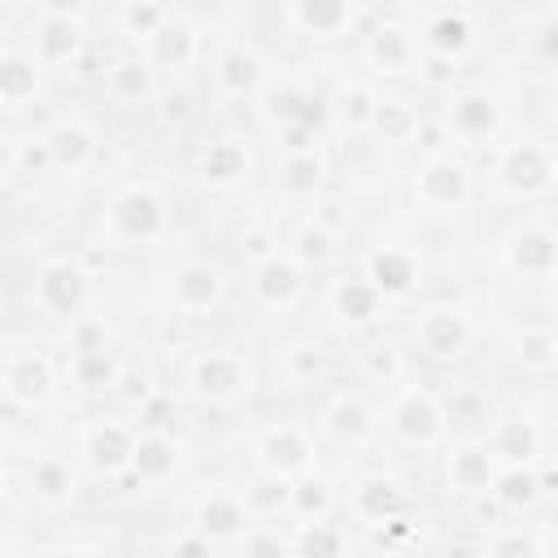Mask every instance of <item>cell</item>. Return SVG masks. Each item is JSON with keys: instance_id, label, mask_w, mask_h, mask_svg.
Returning <instances> with one entry per match:
<instances>
[{"instance_id": "1", "label": "cell", "mask_w": 558, "mask_h": 558, "mask_svg": "<svg viewBox=\"0 0 558 558\" xmlns=\"http://www.w3.org/2000/svg\"><path fill=\"white\" fill-rule=\"evenodd\" d=\"M105 231L126 248L157 244L170 231V205L153 183H126L105 205Z\"/></svg>"}, {"instance_id": "2", "label": "cell", "mask_w": 558, "mask_h": 558, "mask_svg": "<svg viewBox=\"0 0 558 558\" xmlns=\"http://www.w3.org/2000/svg\"><path fill=\"white\" fill-rule=\"evenodd\" d=\"M493 183L514 201H536L558 187V153L541 140H514L493 161Z\"/></svg>"}, {"instance_id": "3", "label": "cell", "mask_w": 558, "mask_h": 558, "mask_svg": "<svg viewBox=\"0 0 558 558\" xmlns=\"http://www.w3.org/2000/svg\"><path fill=\"white\" fill-rule=\"evenodd\" d=\"M253 388V371L240 353L231 349H205L192 357L187 366V392L196 401H209V405H235L244 401Z\"/></svg>"}, {"instance_id": "4", "label": "cell", "mask_w": 558, "mask_h": 558, "mask_svg": "<svg viewBox=\"0 0 558 558\" xmlns=\"http://www.w3.org/2000/svg\"><path fill=\"white\" fill-rule=\"evenodd\" d=\"M31 296L44 314L52 318H83L87 310V296H92V275L83 270V262L74 257H48L39 262L35 270V283H31Z\"/></svg>"}, {"instance_id": "5", "label": "cell", "mask_w": 558, "mask_h": 558, "mask_svg": "<svg viewBox=\"0 0 558 558\" xmlns=\"http://www.w3.org/2000/svg\"><path fill=\"white\" fill-rule=\"evenodd\" d=\"M410 196H414L423 209H432V214H453V209H462V205L471 201V170H466V161L453 157V153H432V157L414 170Z\"/></svg>"}, {"instance_id": "6", "label": "cell", "mask_w": 558, "mask_h": 558, "mask_svg": "<svg viewBox=\"0 0 558 558\" xmlns=\"http://www.w3.org/2000/svg\"><path fill=\"white\" fill-rule=\"evenodd\" d=\"M445 126L458 144H493L506 131V105L484 87H462L445 100Z\"/></svg>"}, {"instance_id": "7", "label": "cell", "mask_w": 558, "mask_h": 558, "mask_svg": "<svg viewBox=\"0 0 558 558\" xmlns=\"http://www.w3.org/2000/svg\"><path fill=\"white\" fill-rule=\"evenodd\" d=\"M388 427H392V436H397L401 445H410V449H432V445H440V436H445V427H449V414H445V405L436 401V392L410 384V388L397 392V401H392V410H388Z\"/></svg>"}, {"instance_id": "8", "label": "cell", "mask_w": 558, "mask_h": 558, "mask_svg": "<svg viewBox=\"0 0 558 558\" xmlns=\"http://www.w3.org/2000/svg\"><path fill=\"white\" fill-rule=\"evenodd\" d=\"M257 113H262L266 126H275V131L283 135V131H318L327 105L318 100L314 87H305V83H296V78H279V83L262 87Z\"/></svg>"}, {"instance_id": "9", "label": "cell", "mask_w": 558, "mask_h": 558, "mask_svg": "<svg viewBox=\"0 0 558 558\" xmlns=\"http://www.w3.org/2000/svg\"><path fill=\"white\" fill-rule=\"evenodd\" d=\"M501 266L514 279H549L558 275V231L545 222H519L501 240Z\"/></svg>"}, {"instance_id": "10", "label": "cell", "mask_w": 558, "mask_h": 558, "mask_svg": "<svg viewBox=\"0 0 558 558\" xmlns=\"http://www.w3.org/2000/svg\"><path fill=\"white\" fill-rule=\"evenodd\" d=\"M471 314L462 305H427L423 318L414 323V340H418V353L432 357V362H453L471 349Z\"/></svg>"}, {"instance_id": "11", "label": "cell", "mask_w": 558, "mask_h": 558, "mask_svg": "<svg viewBox=\"0 0 558 558\" xmlns=\"http://www.w3.org/2000/svg\"><path fill=\"white\" fill-rule=\"evenodd\" d=\"M253 462L262 475H275V480H301L310 475V462H314V445L310 436L296 427V423H275L257 436L253 445Z\"/></svg>"}, {"instance_id": "12", "label": "cell", "mask_w": 558, "mask_h": 558, "mask_svg": "<svg viewBox=\"0 0 558 558\" xmlns=\"http://www.w3.org/2000/svg\"><path fill=\"white\" fill-rule=\"evenodd\" d=\"M83 48H87V31L78 9H44L35 26V61L44 70H65V65H78Z\"/></svg>"}, {"instance_id": "13", "label": "cell", "mask_w": 558, "mask_h": 558, "mask_svg": "<svg viewBox=\"0 0 558 558\" xmlns=\"http://www.w3.org/2000/svg\"><path fill=\"white\" fill-rule=\"evenodd\" d=\"M248 288H253V301L262 310L283 314V310L301 305V296H305V266L292 253H270L266 262L253 266Z\"/></svg>"}, {"instance_id": "14", "label": "cell", "mask_w": 558, "mask_h": 558, "mask_svg": "<svg viewBox=\"0 0 558 558\" xmlns=\"http://www.w3.org/2000/svg\"><path fill=\"white\" fill-rule=\"evenodd\" d=\"M166 292H170V305H174L179 314H209V310L222 305V296H227V279H222V270H218L214 262H205V257H187V262L174 266Z\"/></svg>"}, {"instance_id": "15", "label": "cell", "mask_w": 558, "mask_h": 558, "mask_svg": "<svg viewBox=\"0 0 558 558\" xmlns=\"http://www.w3.org/2000/svg\"><path fill=\"white\" fill-rule=\"evenodd\" d=\"M362 275L379 288V296H414L423 283V257L410 244H375L362 262Z\"/></svg>"}, {"instance_id": "16", "label": "cell", "mask_w": 558, "mask_h": 558, "mask_svg": "<svg viewBox=\"0 0 558 558\" xmlns=\"http://www.w3.org/2000/svg\"><path fill=\"white\" fill-rule=\"evenodd\" d=\"M135 427L131 423H118V418H100L83 432V462L87 471L96 475H131V462H135Z\"/></svg>"}, {"instance_id": "17", "label": "cell", "mask_w": 558, "mask_h": 558, "mask_svg": "<svg viewBox=\"0 0 558 558\" xmlns=\"http://www.w3.org/2000/svg\"><path fill=\"white\" fill-rule=\"evenodd\" d=\"M362 57H366V65H371L375 74L397 78V74H410V70L418 65V39H414V31H410L405 22L379 17V22L366 31Z\"/></svg>"}, {"instance_id": "18", "label": "cell", "mask_w": 558, "mask_h": 558, "mask_svg": "<svg viewBox=\"0 0 558 558\" xmlns=\"http://www.w3.org/2000/svg\"><path fill=\"white\" fill-rule=\"evenodd\" d=\"M248 519H253V510H248L244 493H231V488H214L192 506V532H201L214 545L240 541L248 532Z\"/></svg>"}, {"instance_id": "19", "label": "cell", "mask_w": 558, "mask_h": 558, "mask_svg": "<svg viewBox=\"0 0 558 558\" xmlns=\"http://www.w3.org/2000/svg\"><path fill=\"white\" fill-rule=\"evenodd\" d=\"M327 310L336 314L340 327L366 331V327L379 323L384 296H379V288H375L366 275H340V279H331V288H327Z\"/></svg>"}, {"instance_id": "20", "label": "cell", "mask_w": 558, "mask_h": 558, "mask_svg": "<svg viewBox=\"0 0 558 558\" xmlns=\"http://www.w3.org/2000/svg\"><path fill=\"white\" fill-rule=\"evenodd\" d=\"M366 17V9L344 4V0H296L283 4V22L310 39H340L344 31H353Z\"/></svg>"}, {"instance_id": "21", "label": "cell", "mask_w": 558, "mask_h": 558, "mask_svg": "<svg viewBox=\"0 0 558 558\" xmlns=\"http://www.w3.org/2000/svg\"><path fill=\"white\" fill-rule=\"evenodd\" d=\"M4 401L9 405H44L52 392V362L39 349H17L4 362Z\"/></svg>"}, {"instance_id": "22", "label": "cell", "mask_w": 558, "mask_h": 558, "mask_svg": "<svg viewBox=\"0 0 558 558\" xmlns=\"http://www.w3.org/2000/svg\"><path fill=\"white\" fill-rule=\"evenodd\" d=\"M323 432H327L340 449H362V445L375 440L379 418H375V410H371L357 392H336V397L327 401V410H323Z\"/></svg>"}, {"instance_id": "23", "label": "cell", "mask_w": 558, "mask_h": 558, "mask_svg": "<svg viewBox=\"0 0 558 558\" xmlns=\"http://www.w3.org/2000/svg\"><path fill=\"white\" fill-rule=\"evenodd\" d=\"M475 44H480V26H475V17L466 9H440L423 26L427 57H445V61H458L462 65V57L475 52Z\"/></svg>"}, {"instance_id": "24", "label": "cell", "mask_w": 558, "mask_h": 558, "mask_svg": "<svg viewBox=\"0 0 558 558\" xmlns=\"http://www.w3.org/2000/svg\"><path fill=\"white\" fill-rule=\"evenodd\" d=\"M44 148L52 157V170H87L96 161V131L83 118H57L44 135Z\"/></svg>"}, {"instance_id": "25", "label": "cell", "mask_w": 558, "mask_h": 558, "mask_svg": "<svg viewBox=\"0 0 558 558\" xmlns=\"http://www.w3.org/2000/svg\"><path fill=\"white\" fill-rule=\"evenodd\" d=\"M253 170V157L240 140H209L201 153H196V179L214 192H227V187H240Z\"/></svg>"}, {"instance_id": "26", "label": "cell", "mask_w": 558, "mask_h": 558, "mask_svg": "<svg viewBox=\"0 0 558 558\" xmlns=\"http://www.w3.org/2000/svg\"><path fill=\"white\" fill-rule=\"evenodd\" d=\"M493 480H497V466H493V453L484 445H453L449 458H445V484L449 493L458 497H480V493H493Z\"/></svg>"}, {"instance_id": "27", "label": "cell", "mask_w": 558, "mask_h": 558, "mask_svg": "<svg viewBox=\"0 0 558 558\" xmlns=\"http://www.w3.org/2000/svg\"><path fill=\"white\" fill-rule=\"evenodd\" d=\"M262 78H266V65H262V57H257V48L253 44H227L218 57H214V83H218V92L222 96H231V100H240V96H253L257 87H262Z\"/></svg>"}, {"instance_id": "28", "label": "cell", "mask_w": 558, "mask_h": 558, "mask_svg": "<svg viewBox=\"0 0 558 558\" xmlns=\"http://www.w3.org/2000/svg\"><path fill=\"white\" fill-rule=\"evenodd\" d=\"M488 449L506 466H532L541 458V449H545V436L527 414H510V418H497V427L488 436Z\"/></svg>"}, {"instance_id": "29", "label": "cell", "mask_w": 558, "mask_h": 558, "mask_svg": "<svg viewBox=\"0 0 558 558\" xmlns=\"http://www.w3.org/2000/svg\"><path fill=\"white\" fill-rule=\"evenodd\" d=\"M410 510V493L392 480V475H371L353 488V514L366 519V523H388V519H401Z\"/></svg>"}, {"instance_id": "30", "label": "cell", "mask_w": 558, "mask_h": 558, "mask_svg": "<svg viewBox=\"0 0 558 558\" xmlns=\"http://www.w3.org/2000/svg\"><path fill=\"white\" fill-rule=\"evenodd\" d=\"M375 109H379V96H375V87L362 83V78L340 83V87L331 92V100H327V118H331L340 131H353V135H357V131H371Z\"/></svg>"}, {"instance_id": "31", "label": "cell", "mask_w": 558, "mask_h": 558, "mask_svg": "<svg viewBox=\"0 0 558 558\" xmlns=\"http://www.w3.org/2000/svg\"><path fill=\"white\" fill-rule=\"evenodd\" d=\"M323 183H327V157L318 148H296V153H283L279 157L275 187L283 196H314Z\"/></svg>"}, {"instance_id": "32", "label": "cell", "mask_w": 558, "mask_h": 558, "mask_svg": "<svg viewBox=\"0 0 558 558\" xmlns=\"http://www.w3.org/2000/svg\"><path fill=\"white\" fill-rule=\"evenodd\" d=\"M179 471V440L170 432H140L131 475L140 484H166Z\"/></svg>"}, {"instance_id": "33", "label": "cell", "mask_w": 558, "mask_h": 558, "mask_svg": "<svg viewBox=\"0 0 558 558\" xmlns=\"http://www.w3.org/2000/svg\"><path fill=\"white\" fill-rule=\"evenodd\" d=\"M39 70L44 65L35 61V52H17V48L0 52V100H4V109H22L26 100H35Z\"/></svg>"}, {"instance_id": "34", "label": "cell", "mask_w": 558, "mask_h": 558, "mask_svg": "<svg viewBox=\"0 0 558 558\" xmlns=\"http://www.w3.org/2000/svg\"><path fill=\"white\" fill-rule=\"evenodd\" d=\"M196 52H201V35H196V26L187 22V17H179L174 13V22L148 44V57H153V65L157 70H187L192 61H196Z\"/></svg>"}, {"instance_id": "35", "label": "cell", "mask_w": 558, "mask_h": 558, "mask_svg": "<svg viewBox=\"0 0 558 558\" xmlns=\"http://www.w3.org/2000/svg\"><path fill=\"white\" fill-rule=\"evenodd\" d=\"M26 488H31V497H39L48 506H61V501H70L78 493V475H74V466L65 458H52L48 453V458H35L31 462Z\"/></svg>"}, {"instance_id": "36", "label": "cell", "mask_w": 558, "mask_h": 558, "mask_svg": "<svg viewBox=\"0 0 558 558\" xmlns=\"http://www.w3.org/2000/svg\"><path fill=\"white\" fill-rule=\"evenodd\" d=\"M418 126H423V113H418L414 100H405V96H379L371 135H379L384 144H405V140L418 135Z\"/></svg>"}, {"instance_id": "37", "label": "cell", "mask_w": 558, "mask_h": 558, "mask_svg": "<svg viewBox=\"0 0 558 558\" xmlns=\"http://www.w3.org/2000/svg\"><path fill=\"white\" fill-rule=\"evenodd\" d=\"M65 371H70V379H74V388H78V392H105V388H113V384H118V375H122V366H118L113 349L70 353V357H65Z\"/></svg>"}, {"instance_id": "38", "label": "cell", "mask_w": 558, "mask_h": 558, "mask_svg": "<svg viewBox=\"0 0 558 558\" xmlns=\"http://www.w3.org/2000/svg\"><path fill=\"white\" fill-rule=\"evenodd\" d=\"M541 488L545 484H541V471L536 466H506L493 480V501L501 510H527V506H536Z\"/></svg>"}, {"instance_id": "39", "label": "cell", "mask_w": 558, "mask_h": 558, "mask_svg": "<svg viewBox=\"0 0 558 558\" xmlns=\"http://www.w3.org/2000/svg\"><path fill=\"white\" fill-rule=\"evenodd\" d=\"M510 357L523 366V371H558V331L549 327H523L514 340H510Z\"/></svg>"}, {"instance_id": "40", "label": "cell", "mask_w": 558, "mask_h": 558, "mask_svg": "<svg viewBox=\"0 0 558 558\" xmlns=\"http://www.w3.org/2000/svg\"><path fill=\"white\" fill-rule=\"evenodd\" d=\"M331 506H336V488H331V480H323V475H301V480H292L288 510H292L301 523H318V519H327Z\"/></svg>"}, {"instance_id": "41", "label": "cell", "mask_w": 558, "mask_h": 558, "mask_svg": "<svg viewBox=\"0 0 558 558\" xmlns=\"http://www.w3.org/2000/svg\"><path fill=\"white\" fill-rule=\"evenodd\" d=\"M118 22H122V35H126V39L153 44V39L174 22V9H170V4H157V0H131V4H122Z\"/></svg>"}, {"instance_id": "42", "label": "cell", "mask_w": 558, "mask_h": 558, "mask_svg": "<svg viewBox=\"0 0 558 558\" xmlns=\"http://www.w3.org/2000/svg\"><path fill=\"white\" fill-rule=\"evenodd\" d=\"M349 554V541L336 523L318 519V523H301L296 541H292V558H344Z\"/></svg>"}, {"instance_id": "43", "label": "cell", "mask_w": 558, "mask_h": 558, "mask_svg": "<svg viewBox=\"0 0 558 558\" xmlns=\"http://www.w3.org/2000/svg\"><path fill=\"white\" fill-rule=\"evenodd\" d=\"M109 92L118 100H148L153 96V61H140V57H122L109 65Z\"/></svg>"}, {"instance_id": "44", "label": "cell", "mask_w": 558, "mask_h": 558, "mask_svg": "<svg viewBox=\"0 0 558 558\" xmlns=\"http://www.w3.org/2000/svg\"><path fill=\"white\" fill-rule=\"evenodd\" d=\"M362 375L371 384H401L405 379V349L397 340H371L362 349Z\"/></svg>"}, {"instance_id": "45", "label": "cell", "mask_w": 558, "mask_h": 558, "mask_svg": "<svg viewBox=\"0 0 558 558\" xmlns=\"http://www.w3.org/2000/svg\"><path fill=\"white\" fill-rule=\"evenodd\" d=\"M331 253H336V231L323 227L318 218L314 222H301L292 231V257L301 266H323V262H331Z\"/></svg>"}, {"instance_id": "46", "label": "cell", "mask_w": 558, "mask_h": 558, "mask_svg": "<svg viewBox=\"0 0 558 558\" xmlns=\"http://www.w3.org/2000/svg\"><path fill=\"white\" fill-rule=\"evenodd\" d=\"M44 170H52V157L44 148V140H22V144H9L4 153V179H39Z\"/></svg>"}, {"instance_id": "47", "label": "cell", "mask_w": 558, "mask_h": 558, "mask_svg": "<svg viewBox=\"0 0 558 558\" xmlns=\"http://www.w3.org/2000/svg\"><path fill=\"white\" fill-rule=\"evenodd\" d=\"M288 497H292V480H275V475H262L244 488V501L253 514H279L288 510Z\"/></svg>"}, {"instance_id": "48", "label": "cell", "mask_w": 558, "mask_h": 558, "mask_svg": "<svg viewBox=\"0 0 558 558\" xmlns=\"http://www.w3.org/2000/svg\"><path fill=\"white\" fill-rule=\"evenodd\" d=\"M235 558H292V541L279 527H248L235 545Z\"/></svg>"}, {"instance_id": "49", "label": "cell", "mask_w": 558, "mask_h": 558, "mask_svg": "<svg viewBox=\"0 0 558 558\" xmlns=\"http://www.w3.org/2000/svg\"><path fill=\"white\" fill-rule=\"evenodd\" d=\"M65 349L70 353H96V349H109V323L100 314H83L70 323L65 331Z\"/></svg>"}, {"instance_id": "50", "label": "cell", "mask_w": 558, "mask_h": 558, "mask_svg": "<svg viewBox=\"0 0 558 558\" xmlns=\"http://www.w3.org/2000/svg\"><path fill=\"white\" fill-rule=\"evenodd\" d=\"M135 410H140V427L144 432H170V423H174V397L161 392V388H153Z\"/></svg>"}, {"instance_id": "51", "label": "cell", "mask_w": 558, "mask_h": 558, "mask_svg": "<svg viewBox=\"0 0 558 558\" xmlns=\"http://www.w3.org/2000/svg\"><path fill=\"white\" fill-rule=\"evenodd\" d=\"M445 414L453 418V423H480V418H488V397L484 392H475V388H453V397H449V405H445Z\"/></svg>"}, {"instance_id": "52", "label": "cell", "mask_w": 558, "mask_h": 558, "mask_svg": "<svg viewBox=\"0 0 558 558\" xmlns=\"http://www.w3.org/2000/svg\"><path fill=\"white\" fill-rule=\"evenodd\" d=\"M318 371H323V357H318V349H314V344H305V340H301V344H292V349H288V375H292L296 384L314 379Z\"/></svg>"}, {"instance_id": "53", "label": "cell", "mask_w": 558, "mask_h": 558, "mask_svg": "<svg viewBox=\"0 0 558 558\" xmlns=\"http://www.w3.org/2000/svg\"><path fill=\"white\" fill-rule=\"evenodd\" d=\"M488 558H541V545L532 536H523V532H506V536L493 541Z\"/></svg>"}, {"instance_id": "54", "label": "cell", "mask_w": 558, "mask_h": 558, "mask_svg": "<svg viewBox=\"0 0 558 558\" xmlns=\"http://www.w3.org/2000/svg\"><path fill=\"white\" fill-rule=\"evenodd\" d=\"M532 44H536V57H541L545 65H558V9L541 17V26H536Z\"/></svg>"}, {"instance_id": "55", "label": "cell", "mask_w": 558, "mask_h": 558, "mask_svg": "<svg viewBox=\"0 0 558 558\" xmlns=\"http://www.w3.org/2000/svg\"><path fill=\"white\" fill-rule=\"evenodd\" d=\"M240 253L257 266V262H266V257L279 253V248H275V235H270L266 227H248V231H240Z\"/></svg>"}, {"instance_id": "56", "label": "cell", "mask_w": 558, "mask_h": 558, "mask_svg": "<svg viewBox=\"0 0 558 558\" xmlns=\"http://www.w3.org/2000/svg\"><path fill=\"white\" fill-rule=\"evenodd\" d=\"M170 558H214V541H205L201 532H183V536H174Z\"/></svg>"}, {"instance_id": "57", "label": "cell", "mask_w": 558, "mask_h": 558, "mask_svg": "<svg viewBox=\"0 0 558 558\" xmlns=\"http://www.w3.org/2000/svg\"><path fill=\"white\" fill-rule=\"evenodd\" d=\"M418 70H423V78H427L432 87H449V83L458 78V61H445V57H423Z\"/></svg>"}, {"instance_id": "58", "label": "cell", "mask_w": 558, "mask_h": 558, "mask_svg": "<svg viewBox=\"0 0 558 558\" xmlns=\"http://www.w3.org/2000/svg\"><path fill=\"white\" fill-rule=\"evenodd\" d=\"M118 392H122L126 401H135V405H140V401H144L153 388H148L144 371H122V375H118Z\"/></svg>"}, {"instance_id": "59", "label": "cell", "mask_w": 558, "mask_h": 558, "mask_svg": "<svg viewBox=\"0 0 558 558\" xmlns=\"http://www.w3.org/2000/svg\"><path fill=\"white\" fill-rule=\"evenodd\" d=\"M375 532H379V541H384V545H392V549H397V545H405V541L414 536V523L401 514V519H388V523H379Z\"/></svg>"}, {"instance_id": "60", "label": "cell", "mask_w": 558, "mask_h": 558, "mask_svg": "<svg viewBox=\"0 0 558 558\" xmlns=\"http://www.w3.org/2000/svg\"><path fill=\"white\" fill-rule=\"evenodd\" d=\"M161 113H166V122H183L192 113V96L187 92H170L166 105H161Z\"/></svg>"}, {"instance_id": "61", "label": "cell", "mask_w": 558, "mask_h": 558, "mask_svg": "<svg viewBox=\"0 0 558 558\" xmlns=\"http://www.w3.org/2000/svg\"><path fill=\"white\" fill-rule=\"evenodd\" d=\"M545 532H549V536H558V497L545 506Z\"/></svg>"}, {"instance_id": "62", "label": "cell", "mask_w": 558, "mask_h": 558, "mask_svg": "<svg viewBox=\"0 0 558 558\" xmlns=\"http://www.w3.org/2000/svg\"><path fill=\"white\" fill-rule=\"evenodd\" d=\"M39 558H92L87 549H48V554H39Z\"/></svg>"}, {"instance_id": "63", "label": "cell", "mask_w": 558, "mask_h": 558, "mask_svg": "<svg viewBox=\"0 0 558 558\" xmlns=\"http://www.w3.org/2000/svg\"><path fill=\"white\" fill-rule=\"evenodd\" d=\"M545 109H549V118H554V122H558V87H554V92H549V96H545Z\"/></svg>"}, {"instance_id": "64", "label": "cell", "mask_w": 558, "mask_h": 558, "mask_svg": "<svg viewBox=\"0 0 558 558\" xmlns=\"http://www.w3.org/2000/svg\"><path fill=\"white\" fill-rule=\"evenodd\" d=\"M549 318L558 323V288H554V296H549Z\"/></svg>"}]
</instances>
